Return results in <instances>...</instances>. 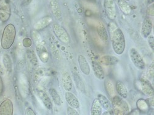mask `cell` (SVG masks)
<instances>
[{
    "mask_svg": "<svg viewBox=\"0 0 154 115\" xmlns=\"http://www.w3.org/2000/svg\"><path fill=\"white\" fill-rule=\"evenodd\" d=\"M102 62L106 65H113L119 62V59L115 56H105L101 58Z\"/></svg>",
    "mask_w": 154,
    "mask_h": 115,
    "instance_id": "d4e9b609",
    "label": "cell"
},
{
    "mask_svg": "<svg viewBox=\"0 0 154 115\" xmlns=\"http://www.w3.org/2000/svg\"><path fill=\"white\" fill-rule=\"evenodd\" d=\"M113 113L115 114H125L124 111L118 107L115 108V109L113 110Z\"/></svg>",
    "mask_w": 154,
    "mask_h": 115,
    "instance_id": "836d02e7",
    "label": "cell"
},
{
    "mask_svg": "<svg viewBox=\"0 0 154 115\" xmlns=\"http://www.w3.org/2000/svg\"><path fill=\"white\" fill-rule=\"evenodd\" d=\"M115 89L117 92V93L122 97L124 98H127L128 97V90L126 86L123 83L122 81H119L116 83V84H115Z\"/></svg>",
    "mask_w": 154,
    "mask_h": 115,
    "instance_id": "ffe728a7",
    "label": "cell"
},
{
    "mask_svg": "<svg viewBox=\"0 0 154 115\" xmlns=\"http://www.w3.org/2000/svg\"><path fill=\"white\" fill-rule=\"evenodd\" d=\"M137 84L138 89H140L145 95L149 97H153V88L149 81L141 78L137 81Z\"/></svg>",
    "mask_w": 154,
    "mask_h": 115,
    "instance_id": "5b68a950",
    "label": "cell"
},
{
    "mask_svg": "<svg viewBox=\"0 0 154 115\" xmlns=\"http://www.w3.org/2000/svg\"><path fill=\"white\" fill-rule=\"evenodd\" d=\"M39 96L41 98L42 101H43V104L46 107V108L48 110H52L53 104L48 95L45 92L40 91L39 92Z\"/></svg>",
    "mask_w": 154,
    "mask_h": 115,
    "instance_id": "44dd1931",
    "label": "cell"
},
{
    "mask_svg": "<svg viewBox=\"0 0 154 115\" xmlns=\"http://www.w3.org/2000/svg\"><path fill=\"white\" fill-rule=\"evenodd\" d=\"M152 29V22L150 18L147 17L145 18L142 25V34L144 38H147Z\"/></svg>",
    "mask_w": 154,
    "mask_h": 115,
    "instance_id": "e0dca14e",
    "label": "cell"
},
{
    "mask_svg": "<svg viewBox=\"0 0 154 115\" xmlns=\"http://www.w3.org/2000/svg\"><path fill=\"white\" fill-rule=\"evenodd\" d=\"M97 99L99 100L102 108H103L106 110H110L111 109V105L109 99L104 95L98 94Z\"/></svg>",
    "mask_w": 154,
    "mask_h": 115,
    "instance_id": "cb8c5ba5",
    "label": "cell"
},
{
    "mask_svg": "<svg viewBox=\"0 0 154 115\" xmlns=\"http://www.w3.org/2000/svg\"><path fill=\"white\" fill-rule=\"evenodd\" d=\"M16 36V30L14 25L12 23L7 25L5 27L2 37V47L4 49H9L13 44Z\"/></svg>",
    "mask_w": 154,
    "mask_h": 115,
    "instance_id": "6da1fadb",
    "label": "cell"
},
{
    "mask_svg": "<svg viewBox=\"0 0 154 115\" xmlns=\"http://www.w3.org/2000/svg\"><path fill=\"white\" fill-rule=\"evenodd\" d=\"M149 75L150 76V77H153V63H152L149 67V69L148 71Z\"/></svg>",
    "mask_w": 154,
    "mask_h": 115,
    "instance_id": "d590c367",
    "label": "cell"
},
{
    "mask_svg": "<svg viewBox=\"0 0 154 115\" xmlns=\"http://www.w3.org/2000/svg\"><path fill=\"white\" fill-rule=\"evenodd\" d=\"M153 3V0H147V4H152Z\"/></svg>",
    "mask_w": 154,
    "mask_h": 115,
    "instance_id": "ab89813d",
    "label": "cell"
},
{
    "mask_svg": "<svg viewBox=\"0 0 154 115\" xmlns=\"http://www.w3.org/2000/svg\"><path fill=\"white\" fill-rule=\"evenodd\" d=\"M62 86L67 91H70L72 89V80L69 72L64 71L62 74Z\"/></svg>",
    "mask_w": 154,
    "mask_h": 115,
    "instance_id": "4fadbf2b",
    "label": "cell"
},
{
    "mask_svg": "<svg viewBox=\"0 0 154 115\" xmlns=\"http://www.w3.org/2000/svg\"><path fill=\"white\" fill-rule=\"evenodd\" d=\"M3 89H4V85H3V82L2 80V78L0 76V94H2L3 91Z\"/></svg>",
    "mask_w": 154,
    "mask_h": 115,
    "instance_id": "74e56055",
    "label": "cell"
},
{
    "mask_svg": "<svg viewBox=\"0 0 154 115\" xmlns=\"http://www.w3.org/2000/svg\"><path fill=\"white\" fill-rule=\"evenodd\" d=\"M36 53L40 60L43 63H46L49 60V56L46 47L42 44L38 43L36 44Z\"/></svg>",
    "mask_w": 154,
    "mask_h": 115,
    "instance_id": "8fae6325",
    "label": "cell"
},
{
    "mask_svg": "<svg viewBox=\"0 0 154 115\" xmlns=\"http://www.w3.org/2000/svg\"><path fill=\"white\" fill-rule=\"evenodd\" d=\"M148 43L150 48L152 49V50H153L154 47H153V36H150L148 38Z\"/></svg>",
    "mask_w": 154,
    "mask_h": 115,
    "instance_id": "e575fe53",
    "label": "cell"
},
{
    "mask_svg": "<svg viewBox=\"0 0 154 115\" xmlns=\"http://www.w3.org/2000/svg\"><path fill=\"white\" fill-rule=\"evenodd\" d=\"M91 114L92 115H100L102 114V107L97 98H95L93 101Z\"/></svg>",
    "mask_w": 154,
    "mask_h": 115,
    "instance_id": "7402d4cb",
    "label": "cell"
},
{
    "mask_svg": "<svg viewBox=\"0 0 154 115\" xmlns=\"http://www.w3.org/2000/svg\"><path fill=\"white\" fill-rule=\"evenodd\" d=\"M92 68L96 77L100 80H103L105 78V74L102 67L97 62H93Z\"/></svg>",
    "mask_w": 154,
    "mask_h": 115,
    "instance_id": "d6986e66",
    "label": "cell"
},
{
    "mask_svg": "<svg viewBox=\"0 0 154 115\" xmlns=\"http://www.w3.org/2000/svg\"><path fill=\"white\" fill-rule=\"evenodd\" d=\"M78 62L82 72L85 75H89L90 74L91 69L89 65V63L85 56L80 55L78 57Z\"/></svg>",
    "mask_w": 154,
    "mask_h": 115,
    "instance_id": "7c38bea8",
    "label": "cell"
},
{
    "mask_svg": "<svg viewBox=\"0 0 154 115\" xmlns=\"http://www.w3.org/2000/svg\"><path fill=\"white\" fill-rule=\"evenodd\" d=\"M125 1H130V0H125Z\"/></svg>",
    "mask_w": 154,
    "mask_h": 115,
    "instance_id": "60d3db41",
    "label": "cell"
},
{
    "mask_svg": "<svg viewBox=\"0 0 154 115\" xmlns=\"http://www.w3.org/2000/svg\"><path fill=\"white\" fill-rule=\"evenodd\" d=\"M13 111V104L10 99L5 100L0 105V115H12Z\"/></svg>",
    "mask_w": 154,
    "mask_h": 115,
    "instance_id": "ba28073f",
    "label": "cell"
},
{
    "mask_svg": "<svg viewBox=\"0 0 154 115\" xmlns=\"http://www.w3.org/2000/svg\"><path fill=\"white\" fill-rule=\"evenodd\" d=\"M97 32L98 35L100 39L104 41H107L108 40V34L106 30V28L103 23L99 22L97 24Z\"/></svg>",
    "mask_w": 154,
    "mask_h": 115,
    "instance_id": "ac0fdd59",
    "label": "cell"
},
{
    "mask_svg": "<svg viewBox=\"0 0 154 115\" xmlns=\"http://www.w3.org/2000/svg\"><path fill=\"white\" fill-rule=\"evenodd\" d=\"M147 14L149 16H153V4L151 5L147 10Z\"/></svg>",
    "mask_w": 154,
    "mask_h": 115,
    "instance_id": "d6a6232c",
    "label": "cell"
},
{
    "mask_svg": "<svg viewBox=\"0 0 154 115\" xmlns=\"http://www.w3.org/2000/svg\"><path fill=\"white\" fill-rule=\"evenodd\" d=\"M118 5L120 9L125 15L128 16L130 14L131 8L125 0H118Z\"/></svg>",
    "mask_w": 154,
    "mask_h": 115,
    "instance_id": "603a6c76",
    "label": "cell"
},
{
    "mask_svg": "<svg viewBox=\"0 0 154 115\" xmlns=\"http://www.w3.org/2000/svg\"><path fill=\"white\" fill-rule=\"evenodd\" d=\"M53 32L56 36L63 43L68 44L70 42V37L66 30L58 23H54L53 26Z\"/></svg>",
    "mask_w": 154,
    "mask_h": 115,
    "instance_id": "3957f363",
    "label": "cell"
},
{
    "mask_svg": "<svg viewBox=\"0 0 154 115\" xmlns=\"http://www.w3.org/2000/svg\"><path fill=\"white\" fill-rule=\"evenodd\" d=\"M53 22V18L51 16H45L38 20L35 23L33 27L36 30H41L49 25Z\"/></svg>",
    "mask_w": 154,
    "mask_h": 115,
    "instance_id": "9c48e42d",
    "label": "cell"
},
{
    "mask_svg": "<svg viewBox=\"0 0 154 115\" xmlns=\"http://www.w3.org/2000/svg\"><path fill=\"white\" fill-rule=\"evenodd\" d=\"M66 99L67 101L68 104L75 109H79L80 108V102L79 100L76 97L75 95L72 93L67 91L66 93Z\"/></svg>",
    "mask_w": 154,
    "mask_h": 115,
    "instance_id": "2e32d148",
    "label": "cell"
},
{
    "mask_svg": "<svg viewBox=\"0 0 154 115\" xmlns=\"http://www.w3.org/2000/svg\"><path fill=\"white\" fill-rule=\"evenodd\" d=\"M49 8L51 12L56 17V18L59 20H61L62 17V11L57 0H50Z\"/></svg>",
    "mask_w": 154,
    "mask_h": 115,
    "instance_id": "30bf717a",
    "label": "cell"
},
{
    "mask_svg": "<svg viewBox=\"0 0 154 115\" xmlns=\"http://www.w3.org/2000/svg\"><path fill=\"white\" fill-rule=\"evenodd\" d=\"M72 76L76 87L78 89V90L80 91L83 94H86V88L85 83L82 78L81 77V76L75 71L72 73Z\"/></svg>",
    "mask_w": 154,
    "mask_h": 115,
    "instance_id": "5bb4252c",
    "label": "cell"
},
{
    "mask_svg": "<svg viewBox=\"0 0 154 115\" xmlns=\"http://www.w3.org/2000/svg\"><path fill=\"white\" fill-rule=\"evenodd\" d=\"M25 114L26 115H29V114H32V115H35V113L34 112V111L31 108H29L25 111Z\"/></svg>",
    "mask_w": 154,
    "mask_h": 115,
    "instance_id": "8d00e7d4",
    "label": "cell"
},
{
    "mask_svg": "<svg viewBox=\"0 0 154 115\" xmlns=\"http://www.w3.org/2000/svg\"><path fill=\"white\" fill-rule=\"evenodd\" d=\"M104 6L107 17L110 20H114L116 17V6L114 0H104Z\"/></svg>",
    "mask_w": 154,
    "mask_h": 115,
    "instance_id": "52a82bcc",
    "label": "cell"
},
{
    "mask_svg": "<svg viewBox=\"0 0 154 115\" xmlns=\"http://www.w3.org/2000/svg\"><path fill=\"white\" fill-rule=\"evenodd\" d=\"M11 16V7L6 0H0V20L6 22Z\"/></svg>",
    "mask_w": 154,
    "mask_h": 115,
    "instance_id": "8992f818",
    "label": "cell"
},
{
    "mask_svg": "<svg viewBox=\"0 0 154 115\" xmlns=\"http://www.w3.org/2000/svg\"><path fill=\"white\" fill-rule=\"evenodd\" d=\"M32 41L29 38H25V39L23 40V44L25 47H29L32 45Z\"/></svg>",
    "mask_w": 154,
    "mask_h": 115,
    "instance_id": "1f68e13d",
    "label": "cell"
},
{
    "mask_svg": "<svg viewBox=\"0 0 154 115\" xmlns=\"http://www.w3.org/2000/svg\"><path fill=\"white\" fill-rule=\"evenodd\" d=\"M146 101L147 102V104H148L149 105H150L151 107H153V98H152V97L151 98H148Z\"/></svg>",
    "mask_w": 154,
    "mask_h": 115,
    "instance_id": "f35d334b",
    "label": "cell"
},
{
    "mask_svg": "<svg viewBox=\"0 0 154 115\" xmlns=\"http://www.w3.org/2000/svg\"><path fill=\"white\" fill-rule=\"evenodd\" d=\"M112 101L115 106L122 110L124 112L129 111V106L122 97L119 96H115L112 98Z\"/></svg>",
    "mask_w": 154,
    "mask_h": 115,
    "instance_id": "9a60e30c",
    "label": "cell"
},
{
    "mask_svg": "<svg viewBox=\"0 0 154 115\" xmlns=\"http://www.w3.org/2000/svg\"><path fill=\"white\" fill-rule=\"evenodd\" d=\"M67 114H70V115H79V113L75 110V109L72 108V107H69L67 108Z\"/></svg>",
    "mask_w": 154,
    "mask_h": 115,
    "instance_id": "4dcf8cb0",
    "label": "cell"
},
{
    "mask_svg": "<svg viewBox=\"0 0 154 115\" xmlns=\"http://www.w3.org/2000/svg\"><path fill=\"white\" fill-rule=\"evenodd\" d=\"M112 44L114 52L118 55L122 54L125 49V40L120 29H115L112 36Z\"/></svg>",
    "mask_w": 154,
    "mask_h": 115,
    "instance_id": "7a4b0ae2",
    "label": "cell"
},
{
    "mask_svg": "<svg viewBox=\"0 0 154 115\" xmlns=\"http://www.w3.org/2000/svg\"><path fill=\"white\" fill-rule=\"evenodd\" d=\"M136 105L137 108L142 111H147L149 110V105L147 102L143 98L139 99L136 102Z\"/></svg>",
    "mask_w": 154,
    "mask_h": 115,
    "instance_id": "f1b7e54d",
    "label": "cell"
},
{
    "mask_svg": "<svg viewBox=\"0 0 154 115\" xmlns=\"http://www.w3.org/2000/svg\"><path fill=\"white\" fill-rule=\"evenodd\" d=\"M3 62L5 68L9 72H11L12 70V63L11 57L8 54H4L3 56Z\"/></svg>",
    "mask_w": 154,
    "mask_h": 115,
    "instance_id": "83f0119b",
    "label": "cell"
},
{
    "mask_svg": "<svg viewBox=\"0 0 154 115\" xmlns=\"http://www.w3.org/2000/svg\"><path fill=\"white\" fill-rule=\"evenodd\" d=\"M129 55L131 62L137 68L140 70H143L145 68V62L140 54L138 53V51L135 48L131 47L130 49Z\"/></svg>",
    "mask_w": 154,
    "mask_h": 115,
    "instance_id": "277c9868",
    "label": "cell"
},
{
    "mask_svg": "<svg viewBox=\"0 0 154 115\" xmlns=\"http://www.w3.org/2000/svg\"><path fill=\"white\" fill-rule=\"evenodd\" d=\"M105 88L107 94L110 96L113 97L115 95V87L113 82L109 78H107L104 82Z\"/></svg>",
    "mask_w": 154,
    "mask_h": 115,
    "instance_id": "484cf974",
    "label": "cell"
},
{
    "mask_svg": "<svg viewBox=\"0 0 154 115\" xmlns=\"http://www.w3.org/2000/svg\"><path fill=\"white\" fill-rule=\"evenodd\" d=\"M49 92L51 98H53L54 104L58 106H60L61 105V98L56 89L54 88H51L49 89Z\"/></svg>",
    "mask_w": 154,
    "mask_h": 115,
    "instance_id": "4316f807",
    "label": "cell"
},
{
    "mask_svg": "<svg viewBox=\"0 0 154 115\" xmlns=\"http://www.w3.org/2000/svg\"><path fill=\"white\" fill-rule=\"evenodd\" d=\"M19 83L21 86V89L22 91H25V93L26 92H28L29 90V84L27 80L25 78V76L23 74H20L19 78Z\"/></svg>",
    "mask_w": 154,
    "mask_h": 115,
    "instance_id": "f546056e",
    "label": "cell"
}]
</instances>
